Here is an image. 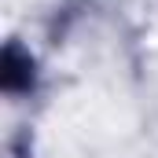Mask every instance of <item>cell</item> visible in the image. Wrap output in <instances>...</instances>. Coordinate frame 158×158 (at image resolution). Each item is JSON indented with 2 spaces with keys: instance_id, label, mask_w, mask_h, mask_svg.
<instances>
[{
  "instance_id": "1",
  "label": "cell",
  "mask_w": 158,
  "mask_h": 158,
  "mask_svg": "<svg viewBox=\"0 0 158 158\" xmlns=\"http://www.w3.org/2000/svg\"><path fill=\"white\" fill-rule=\"evenodd\" d=\"M40 88V63L33 55L30 44H22L19 37H7L0 48V92L19 103V99H30Z\"/></svg>"
}]
</instances>
